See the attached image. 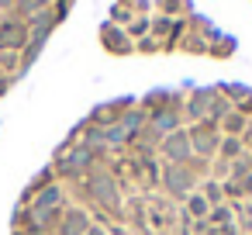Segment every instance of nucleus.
I'll use <instances>...</instances> for the list:
<instances>
[{
  "label": "nucleus",
  "instance_id": "obj_1",
  "mask_svg": "<svg viewBox=\"0 0 252 235\" xmlns=\"http://www.w3.org/2000/svg\"><path fill=\"white\" fill-rule=\"evenodd\" d=\"M32 42L28 35V25L25 21H0V52H25Z\"/></svg>",
  "mask_w": 252,
  "mask_h": 235
},
{
  "label": "nucleus",
  "instance_id": "obj_2",
  "mask_svg": "<svg viewBox=\"0 0 252 235\" xmlns=\"http://www.w3.org/2000/svg\"><path fill=\"white\" fill-rule=\"evenodd\" d=\"M90 225H94V221H90V214H87L83 207L66 204V207H63V221H59L56 235H87V228H90Z\"/></svg>",
  "mask_w": 252,
  "mask_h": 235
},
{
  "label": "nucleus",
  "instance_id": "obj_3",
  "mask_svg": "<svg viewBox=\"0 0 252 235\" xmlns=\"http://www.w3.org/2000/svg\"><path fill=\"white\" fill-rule=\"evenodd\" d=\"M63 194H66V190H63L59 183H49V187H42V190L32 197L28 207H32V211H52V207H63V204H66Z\"/></svg>",
  "mask_w": 252,
  "mask_h": 235
},
{
  "label": "nucleus",
  "instance_id": "obj_4",
  "mask_svg": "<svg viewBox=\"0 0 252 235\" xmlns=\"http://www.w3.org/2000/svg\"><path fill=\"white\" fill-rule=\"evenodd\" d=\"M100 38H104V45H107L111 52H128V49H131V42H128L118 28H111V25L104 28V35H100Z\"/></svg>",
  "mask_w": 252,
  "mask_h": 235
}]
</instances>
